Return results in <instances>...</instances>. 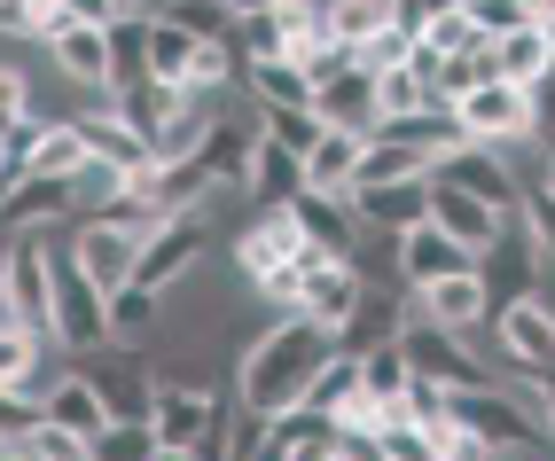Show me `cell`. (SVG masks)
<instances>
[{"mask_svg": "<svg viewBox=\"0 0 555 461\" xmlns=\"http://www.w3.org/2000/svg\"><path fill=\"white\" fill-rule=\"evenodd\" d=\"M337 360V329L313 321V313H274L267 329H258L250 353H235V399L258 407V414H282L313 399L321 368Z\"/></svg>", "mask_w": 555, "mask_h": 461, "instance_id": "cell-1", "label": "cell"}, {"mask_svg": "<svg viewBox=\"0 0 555 461\" xmlns=\"http://www.w3.org/2000/svg\"><path fill=\"white\" fill-rule=\"evenodd\" d=\"M157 446L165 461H228V399L211 383H157Z\"/></svg>", "mask_w": 555, "mask_h": 461, "instance_id": "cell-2", "label": "cell"}, {"mask_svg": "<svg viewBox=\"0 0 555 461\" xmlns=\"http://www.w3.org/2000/svg\"><path fill=\"white\" fill-rule=\"evenodd\" d=\"M399 344H406V360H415L423 375L454 383V392H469V383H501L493 353H469V336H462V329H447L438 313H423V305H415V313H406Z\"/></svg>", "mask_w": 555, "mask_h": 461, "instance_id": "cell-3", "label": "cell"}, {"mask_svg": "<svg viewBox=\"0 0 555 461\" xmlns=\"http://www.w3.org/2000/svg\"><path fill=\"white\" fill-rule=\"evenodd\" d=\"M493 360H508V375H555V305L540 290L508 297L493 313Z\"/></svg>", "mask_w": 555, "mask_h": 461, "instance_id": "cell-4", "label": "cell"}, {"mask_svg": "<svg viewBox=\"0 0 555 461\" xmlns=\"http://www.w3.org/2000/svg\"><path fill=\"white\" fill-rule=\"evenodd\" d=\"M454 110H462V133H469V141H493V149L540 133V94L516 87V79H477Z\"/></svg>", "mask_w": 555, "mask_h": 461, "instance_id": "cell-5", "label": "cell"}, {"mask_svg": "<svg viewBox=\"0 0 555 461\" xmlns=\"http://www.w3.org/2000/svg\"><path fill=\"white\" fill-rule=\"evenodd\" d=\"M0 290H9V313L55 336V243L48 235H16L0 258Z\"/></svg>", "mask_w": 555, "mask_h": 461, "instance_id": "cell-6", "label": "cell"}, {"mask_svg": "<svg viewBox=\"0 0 555 461\" xmlns=\"http://www.w3.org/2000/svg\"><path fill=\"white\" fill-rule=\"evenodd\" d=\"M477 258H486V251L462 243L454 227H438V219H423V227H406V235H391V274H399V290H430V282L462 274V266H477Z\"/></svg>", "mask_w": 555, "mask_h": 461, "instance_id": "cell-7", "label": "cell"}, {"mask_svg": "<svg viewBox=\"0 0 555 461\" xmlns=\"http://www.w3.org/2000/svg\"><path fill=\"white\" fill-rule=\"evenodd\" d=\"M204 235H211V212H172L157 235L141 243V266H133V274L150 282V290H180V282L204 266Z\"/></svg>", "mask_w": 555, "mask_h": 461, "instance_id": "cell-8", "label": "cell"}, {"mask_svg": "<svg viewBox=\"0 0 555 461\" xmlns=\"http://www.w3.org/2000/svg\"><path fill=\"white\" fill-rule=\"evenodd\" d=\"M430 180H454V188H469V196H486V204H501V212L525 204V180L501 165L493 141H454V149H438V157H430Z\"/></svg>", "mask_w": 555, "mask_h": 461, "instance_id": "cell-9", "label": "cell"}, {"mask_svg": "<svg viewBox=\"0 0 555 461\" xmlns=\"http://www.w3.org/2000/svg\"><path fill=\"white\" fill-rule=\"evenodd\" d=\"M352 212L367 219V235H406V227L430 219V172H406V180H367V188H345Z\"/></svg>", "mask_w": 555, "mask_h": 461, "instance_id": "cell-10", "label": "cell"}, {"mask_svg": "<svg viewBox=\"0 0 555 461\" xmlns=\"http://www.w3.org/2000/svg\"><path fill=\"white\" fill-rule=\"evenodd\" d=\"M79 196H87L79 172H24V180H9V235L79 219Z\"/></svg>", "mask_w": 555, "mask_h": 461, "instance_id": "cell-11", "label": "cell"}, {"mask_svg": "<svg viewBox=\"0 0 555 461\" xmlns=\"http://www.w3.org/2000/svg\"><path fill=\"white\" fill-rule=\"evenodd\" d=\"M328 453H345V422L298 399V407H282L274 414V438H267V461H328Z\"/></svg>", "mask_w": 555, "mask_h": 461, "instance_id": "cell-12", "label": "cell"}, {"mask_svg": "<svg viewBox=\"0 0 555 461\" xmlns=\"http://www.w3.org/2000/svg\"><path fill=\"white\" fill-rule=\"evenodd\" d=\"M298 188H313V165H306V149L258 126V149H250V196H258V204H289Z\"/></svg>", "mask_w": 555, "mask_h": 461, "instance_id": "cell-13", "label": "cell"}, {"mask_svg": "<svg viewBox=\"0 0 555 461\" xmlns=\"http://www.w3.org/2000/svg\"><path fill=\"white\" fill-rule=\"evenodd\" d=\"M48 63L63 71L70 87H102L109 94V24H87V16H70L55 40H48Z\"/></svg>", "mask_w": 555, "mask_h": 461, "instance_id": "cell-14", "label": "cell"}, {"mask_svg": "<svg viewBox=\"0 0 555 461\" xmlns=\"http://www.w3.org/2000/svg\"><path fill=\"white\" fill-rule=\"evenodd\" d=\"M486 63H493V79H516V87H540L547 71H555V31L532 16V24H516L501 31V40H486Z\"/></svg>", "mask_w": 555, "mask_h": 461, "instance_id": "cell-15", "label": "cell"}, {"mask_svg": "<svg viewBox=\"0 0 555 461\" xmlns=\"http://www.w3.org/2000/svg\"><path fill=\"white\" fill-rule=\"evenodd\" d=\"M360 297H367V266H360V258H321L298 313H313V321H328V329H345Z\"/></svg>", "mask_w": 555, "mask_h": 461, "instance_id": "cell-16", "label": "cell"}, {"mask_svg": "<svg viewBox=\"0 0 555 461\" xmlns=\"http://www.w3.org/2000/svg\"><path fill=\"white\" fill-rule=\"evenodd\" d=\"M430 219L438 227H454V235L462 243H477V251H486L493 235H501V204H486V196H469V188H454V180H430Z\"/></svg>", "mask_w": 555, "mask_h": 461, "instance_id": "cell-17", "label": "cell"}, {"mask_svg": "<svg viewBox=\"0 0 555 461\" xmlns=\"http://www.w3.org/2000/svg\"><path fill=\"white\" fill-rule=\"evenodd\" d=\"M321 118L328 126H367L376 133V118H384V87H376V71H337V79L321 87Z\"/></svg>", "mask_w": 555, "mask_h": 461, "instance_id": "cell-18", "label": "cell"}, {"mask_svg": "<svg viewBox=\"0 0 555 461\" xmlns=\"http://www.w3.org/2000/svg\"><path fill=\"white\" fill-rule=\"evenodd\" d=\"M406 305H415V290H406V297H384L376 282H367V297L352 305V321L337 329V344H345V353H367V344H391V336L406 329Z\"/></svg>", "mask_w": 555, "mask_h": 461, "instance_id": "cell-19", "label": "cell"}, {"mask_svg": "<svg viewBox=\"0 0 555 461\" xmlns=\"http://www.w3.org/2000/svg\"><path fill=\"white\" fill-rule=\"evenodd\" d=\"M150 79H157L150 71V16H118L109 24V94H133Z\"/></svg>", "mask_w": 555, "mask_h": 461, "instance_id": "cell-20", "label": "cell"}, {"mask_svg": "<svg viewBox=\"0 0 555 461\" xmlns=\"http://www.w3.org/2000/svg\"><path fill=\"white\" fill-rule=\"evenodd\" d=\"M196 48H204V31H189L180 16H150V71L165 87H189V71H196Z\"/></svg>", "mask_w": 555, "mask_h": 461, "instance_id": "cell-21", "label": "cell"}, {"mask_svg": "<svg viewBox=\"0 0 555 461\" xmlns=\"http://www.w3.org/2000/svg\"><path fill=\"white\" fill-rule=\"evenodd\" d=\"M360 157H367V126H328L313 141V188H352L360 180Z\"/></svg>", "mask_w": 555, "mask_h": 461, "instance_id": "cell-22", "label": "cell"}, {"mask_svg": "<svg viewBox=\"0 0 555 461\" xmlns=\"http://www.w3.org/2000/svg\"><path fill=\"white\" fill-rule=\"evenodd\" d=\"M228 48H235L243 63H267V55H298V31H289L282 0H274V9H250V16H235Z\"/></svg>", "mask_w": 555, "mask_h": 461, "instance_id": "cell-23", "label": "cell"}, {"mask_svg": "<svg viewBox=\"0 0 555 461\" xmlns=\"http://www.w3.org/2000/svg\"><path fill=\"white\" fill-rule=\"evenodd\" d=\"M243 94H258V102H321V87L306 79V63H298V55L243 63Z\"/></svg>", "mask_w": 555, "mask_h": 461, "instance_id": "cell-24", "label": "cell"}, {"mask_svg": "<svg viewBox=\"0 0 555 461\" xmlns=\"http://www.w3.org/2000/svg\"><path fill=\"white\" fill-rule=\"evenodd\" d=\"M157 321H165V290H150V282H118V290H109V336H157Z\"/></svg>", "mask_w": 555, "mask_h": 461, "instance_id": "cell-25", "label": "cell"}, {"mask_svg": "<svg viewBox=\"0 0 555 461\" xmlns=\"http://www.w3.org/2000/svg\"><path fill=\"white\" fill-rule=\"evenodd\" d=\"M321 258H328L321 243H313V251H298V258H282L274 274H258V282H250V297H267L274 313H298V305H306V282H313V266H321Z\"/></svg>", "mask_w": 555, "mask_h": 461, "instance_id": "cell-26", "label": "cell"}, {"mask_svg": "<svg viewBox=\"0 0 555 461\" xmlns=\"http://www.w3.org/2000/svg\"><path fill=\"white\" fill-rule=\"evenodd\" d=\"M360 368H367V392H376L384 407H406L415 360H406V344H399V336H391V344H367V353H360Z\"/></svg>", "mask_w": 555, "mask_h": 461, "instance_id": "cell-27", "label": "cell"}, {"mask_svg": "<svg viewBox=\"0 0 555 461\" xmlns=\"http://www.w3.org/2000/svg\"><path fill=\"white\" fill-rule=\"evenodd\" d=\"M360 399H367V368H360V353L337 344V360H328L321 383H313V407H328V414L345 422V407H360Z\"/></svg>", "mask_w": 555, "mask_h": 461, "instance_id": "cell-28", "label": "cell"}, {"mask_svg": "<svg viewBox=\"0 0 555 461\" xmlns=\"http://www.w3.org/2000/svg\"><path fill=\"white\" fill-rule=\"evenodd\" d=\"M87 453H94V446H87L79 431H63V422L48 414V422H40V431H31V438H24L9 461H87Z\"/></svg>", "mask_w": 555, "mask_h": 461, "instance_id": "cell-29", "label": "cell"}, {"mask_svg": "<svg viewBox=\"0 0 555 461\" xmlns=\"http://www.w3.org/2000/svg\"><path fill=\"white\" fill-rule=\"evenodd\" d=\"M525 227H532L540 258L555 266V180L547 172H525Z\"/></svg>", "mask_w": 555, "mask_h": 461, "instance_id": "cell-30", "label": "cell"}, {"mask_svg": "<svg viewBox=\"0 0 555 461\" xmlns=\"http://www.w3.org/2000/svg\"><path fill=\"white\" fill-rule=\"evenodd\" d=\"M399 63H415V31L406 24H384L376 40H360V71H399Z\"/></svg>", "mask_w": 555, "mask_h": 461, "instance_id": "cell-31", "label": "cell"}, {"mask_svg": "<svg viewBox=\"0 0 555 461\" xmlns=\"http://www.w3.org/2000/svg\"><path fill=\"white\" fill-rule=\"evenodd\" d=\"M165 16H180L189 31H204V40H228V31H235V9H228V0H165Z\"/></svg>", "mask_w": 555, "mask_h": 461, "instance_id": "cell-32", "label": "cell"}, {"mask_svg": "<svg viewBox=\"0 0 555 461\" xmlns=\"http://www.w3.org/2000/svg\"><path fill=\"white\" fill-rule=\"evenodd\" d=\"M462 9H469V24L486 31V40H501V31H516V24H532V16H540L532 0H462Z\"/></svg>", "mask_w": 555, "mask_h": 461, "instance_id": "cell-33", "label": "cell"}, {"mask_svg": "<svg viewBox=\"0 0 555 461\" xmlns=\"http://www.w3.org/2000/svg\"><path fill=\"white\" fill-rule=\"evenodd\" d=\"M40 110V94H31V71L9 55V71H0V118H31Z\"/></svg>", "mask_w": 555, "mask_h": 461, "instance_id": "cell-34", "label": "cell"}, {"mask_svg": "<svg viewBox=\"0 0 555 461\" xmlns=\"http://www.w3.org/2000/svg\"><path fill=\"white\" fill-rule=\"evenodd\" d=\"M454 9H462V0H391V24H406V31L423 40V31H430L438 16H454Z\"/></svg>", "mask_w": 555, "mask_h": 461, "instance_id": "cell-35", "label": "cell"}, {"mask_svg": "<svg viewBox=\"0 0 555 461\" xmlns=\"http://www.w3.org/2000/svg\"><path fill=\"white\" fill-rule=\"evenodd\" d=\"M532 407H540V422L555 431V375H532Z\"/></svg>", "mask_w": 555, "mask_h": 461, "instance_id": "cell-36", "label": "cell"}, {"mask_svg": "<svg viewBox=\"0 0 555 461\" xmlns=\"http://www.w3.org/2000/svg\"><path fill=\"white\" fill-rule=\"evenodd\" d=\"M118 16H157V0H118Z\"/></svg>", "mask_w": 555, "mask_h": 461, "instance_id": "cell-37", "label": "cell"}, {"mask_svg": "<svg viewBox=\"0 0 555 461\" xmlns=\"http://www.w3.org/2000/svg\"><path fill=\"white\" fill-rule=\"evenodd\" d=\"M540 172H547V180H555V149H547V165H540Z\"/></svg>", "mask_w": 555, "mask_h": 461, "instance_id": "cell-38", "label": "cell"}]
</instances>
